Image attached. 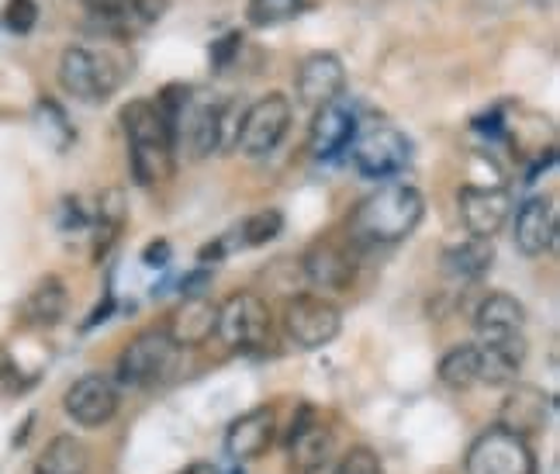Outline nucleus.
<instances>
[{
    "instance_id": "f257e3e1",
    "label": "nucleus",
    "mask_w": 560,
    "mask_h": 474,
    "mask_svg": "<svg viewBox=\"0 0 560 474\" xmlns=\"http://www.w3.org/2000/svg\"><path fill=\"white\" fill-rule=\"evenodd\" d=\"M425 215L422 190L412 184H387L368 194L350 219V235L363 246H395L408 240Z\"/></svg>"
},
{
    "instance_id": "f03ea898",
    "label": "nucleus",
    "mask_w": 560,
    "mask_h": 474,
    "mask_svg": "<svg viewBox=\"0 0 560 474\" xmlns=\"http://www.w3.org/2000/svg\"><path fill=\"white\" fill-rule=\"evenodd\" d=\"M121 128L128 139V163H132V177L142 187L163 184L177 166V149L166 132V122L160 115L156 101L139 97L121 107Z\"/></svg>"
},
{
    "instance_id": "7ed1b4c3",
    "label": "nucleus",
    "mask_w": 560,
    "mask_h": 474,
    "mask_svg": "<svg viewBox=\"0 0 560 474\" xmlns=\"http://www.w3.org/2000/svg\"><path fill=\"white\" fill-rule=\"evenodd\" d=\"M214 336H219L235 354H260L270 339V309L256 291H232L214 319Z\"/></svg>"
},
{
    "instance_id": "20e7f679",
    "label": "nucleus",
    "mask_w": 560,
    "mask_h": 474,
    "mask_svg": "<svg viewBox=\"0 0 560 474\" xmlns=\"http://www.w3.org/2000/svg\"><path fill=\"white\" fill-rule=\"evenodd\" d=\"M180 347L170 339L166 330H142L128 347L118 354L115 374L125 388H156L177 368Z\"/></svg>"
},
{
    "instance_id": "39448f33",
    "label": "nucleus",
    "mask_w": 560,
    "mask_h": 474,
    "mask_svg": "<svg viewBox=\"0 0 560 474\" xmlns=\"http://www.w3.org/2000/svg\"><path fill=\"white\" fill-rule=\"evenodd\" d=\"M59 83L70 97L97 104L118 91L121 70L112 56L94 53L88 46H67L59 56Z\"/></svg>"
},
{
    "instance_id": "423d86ee",
    "label": "nucleus",
    "mask_w": 560,
    "mask_h": 474,
    "mask_svg": "<svg viewBox=\"0 0 560 474\" xmlns=\"http://www.w3.org/2000/svg\"><path fill=\"white\" fill-rule=\"evenodd\" d=\"M350 160L360 177L387 181L412 163V142L395 125H371L350 142Z\"/></svg>"
},
{
    "instance_id": "0eeeda50",
    "label": "nucleus",
    "mask_w": 560,
    "mask_h": 474,
    "mask_svg": "<svg viewBox=\"0 0 560 474\" xmlns=\"http://www.w3.org/2000/svg\"><path fill=\"white\" fill-rule=\"evenodd\" d=\"M342 333V312L322 294H294L284 305V336L294 350H322Z\"/></svg>"
},
{
    "instance_id": "6e6552de",
    "label": "nucleus",
    "mask_w": 560,
    "mask_h": 474,
    "mask_svg": "<svg viewBox=\"0 0 560 474\" xmlns=\"http://www.w3.org/2000/svg\"><path fill=\"white\" fill-rule=\"evenodd\" d=\"M288 128H291V101L284 94H267L246 107L240 128H235V146H240L243 157L264 160L284 142Z\"/></svg>"
},
{
    "instance_id": "1a4fd4ad",
    "label": "nucleus",
    "mask_w": 560,
    "mask_h": 474,
    "mask_svg": "<svg viewBox=\"0 0 560 474\" xmlns=\"http://www.w3.org/2000/svg\"><path fill=\"white\" fill-rule=\"evenodd\" d=\"M467 474H536V454L526 437L491 426L470 443L464 458Z\"/></svg>"
},
{
    "instance_id": "9d476101",
    "label": "nucleus",
    "mask_w": 560,
    "mask_h": 474,
    "mask_svg": "<svg viewBox=\"0 0 560 474\" xmlns=\"http://www.w3.org/2000/svg\"><path fill=\"white\" fill-rule=\"evenodd\" d=\"M118 405H121L118 384L107 374H97V371L77 378L67 388V395H62V408H67V416L83 429L107 426L118 416Z\"/></svg>"
},
{
    "instance_id": "9b49d317",
    "label": "nucleus",
    "mask_w": 560,
    "mask_h": 474,
    "mask_svg": "<svg viewBox=\"0 0 560 474\" xmlns=\"http://www.w3.org/2000/svg\"><path fill=\"white\" fill-rule=\"evenodd\" d=\"M347 91V67L336 53H312L301 59L294 73V94L308 112H322L342 97Z\"/></svg>"
},
{
    "instance_id": "f8f14e48",
    "label": "nucleus",
    "mask_w": 560,
    "mask_h": 474,
    "mask_svg": "<svg viewBox=\"0 0 560 474\" xmlns=\"http://www.w3.org/2000/svg\"><path fill=\"white\" fill-rule=\"evenodd\" d=\"M332 450H336L332 426L322 419L312 405H301L298 419L291 426V437H288L291 467L298 474H318L322 467L332 461Z\"/></svg>"
},
{
    "instance_id": "ddd939ff",
    "label": "nucleus",
    "mask_w": 560,
    "mask_h": 474,
    "mask_svg": "<svg viewBox=\"0 0 560 474\" xmlns=\"http://www.w3.org/2000/svg\"><path fill=\"white\" fill-rule=\"evenodd\" d=\"M515 250L529 261L547 256L557 246V205L547 194H529V198L515 208V226H512Z\"/></svg>"
},
{
    "instance_id": "4468645a",
    "label": "nucleus",
    "mask_w": 560,
    "mask_h": 474,
    "mask_svg": "<svg viewBox=\"0 0 560 474\" xmlns=\"http://www.w3.org/2000/svg\"><path fill=\"white\" fill-rule=\"evenodd\" d=\"M550 413H553V398L544 392V388L515 381V384H509V392L499 405V423L494 426H502L509 433L529 440L536 433H544L550 423Z\"/></svg>"
},
{
    "instance_id": "2eb2a0df",
    "label": "nucleus",
    "mask_w": 560,
    "mask_h": 474,
    "mask_svg": "<svg viewBox=\"0 0 560 474\" xmlns=\"http://www.w3.org/2000/svg\"><path fill=\"white\" fill-rule=\"evenodd\" d=\"M457 208H460V222L474 240H491L499 232L509 215H512V198L502 187H488V184H464L457 194Z\"/></svg>"
},
{
    "instance_id": "dca6fc26",
    "label": "nucleus",
    "mask_w": 560,
    "mask_h": 474,
    "mask_svg": "<svg viewBox=\"0 0 560 474\" xmlns=\"http://www.w3.org/2000/svg\"><path fill=\"white\" fill-rule=\"evenodd\" d=\"M526 330V309L523 301L509 291H491L478 301L474 312V333L481 336V343H502L515 339Z\"/></svg>"
},
{
    "instance_id": "f3484780",
    "label": "nucleus",
    "mask_w": 560,
    "mask_h": 474,
    "mask_svg": "<svg viewBox=\"0 0 560 474\" xmlns=\"http://www.w3.org/2000/svg\"><path fill=\"white\" fill-rule=\"evenodd\" d=\"M301 274H305L308 285H315L322 291H347L357 274L353 253H350V246H342L336 240H322L305 253Z\"/></svg>"
},
{
    "instance_id": "a211bd4d",
    "label": "nucleus",
    "mask_w": 560,
    "mask_h": 474,
    "mask_svg": "<svg viewBox=\"0 0 560 474\" xmlns=\"http://www.w3.org/2000/svg\"><path fill=\"white\" fill-rule=\"evenodd\" d=\"M277 440V413L273 405L249 408L246 416H240L225 433V450L235 461H256L264 458Z\"/></svg>"
},
{
    "instance_id": "6ab92c4d",
    "label": "nucleus",
    "mask_w": 560,
    "mask_h": 474,
    "mask_svg": "<svg viewBox=\"0 0 560 474\" xmlns=\"http://www.w3.org/2000/svg\"><path fill=\"white\" fill-rule=\"evenodd\" d=\"M357 136V118L350 107L329 104L315 112L312 118V132H308V149L315 160H336L339 153H347L350 142Z\"/></svg>"
},
{
    "instance_id": "aec40b11",
    "label": "nucleus",
    "mask_w": 560,
    "mask_h": 474,
    "mask_svg": "<svg viewBox=\"0 0 560 474\" xmlns=\"http://www.w3.org/2000/svg\"><path fill=\"white\" fill-rule=\"evenodd\" d=\"M83 8H88L91 21L101 32L118 38L139 35L156 14L149 8V0H83Z\"/></svg>"
},
{
    "instance_id": "412c9836",
    "label": "nucleus",
    "mask_w": 560,
    "mask_h": 474,
    "mask_svg": "<svg viewBox=\"0 0 560 474\" xmlns=\"http://www.w3.org/2000/svg\"><path fill=\"white\" fill-rule=\"evenodd\" d=\"M67 309H70V291L56 274H49L21 301V322L28 330H52L67 319Z\"/></svg>"
},
{
    "instance_id": "4be33fe9",
    "label": "nucleus",
    "mask_w": 560,
    "mask_h": 474,
    "mask_svg": "<svg viewBox=\"0 0 560 474\" xmlns=\"http://www.w3.org/2000/svg\"><path fill=\"white\" fill-rule=\"evenodd\" d=\"M481 350V381L491 388H509L515 384L526 360V336L502 339V343H478Z\"/></svg>"
},
{
    "instance_id": "5701e85b",
    "label": "nucleus",
    "mask_w": 560,
    "mask_h": 474,
    "mask_svg": "<svg viewBox=\"0 0 560 474\" xmlns=\"http://www.w3.org/2000/svg\"><path fill=\"white\" fill-rule=\"evenodd\" d=\"M491 267H494V246H491V240H474V235H470L467 243L450 246L443 253V261H440L443 277H450V281H464V285L481 281V277Z\"/></svg>"
},
{
    "instance_id": "b1692460",
    "label": "nucleus",
    "mask_w": 560,
    "mask_h": 474,
    "mask_svg": "<svg viewBox=\"0 0 560 474\" xmlns=\"http://www.w3.org/2000/svg\"><path fill=\"white\" fill-rule=\"evenodd\" d=\"M214 319H219V305H211L205 298H194L170 315L166 333L177 347H198V343L214 336Z\"/></svg>"
},
{
    "instance_id": "393cba45",
    "label": "nucleus",
    "mask_w": 560,
    "mask_h": 474,
    "mask_svg": "<svg viewBox=\"0 0 560 474\" xmlns=\"http://www.w3.org/2000/svg\"><path fill=\"white\" fill-rule=\"evenodd\" d=\"M88 471H91V450L73 433L52 437L35 458V474H88Z\"/></svg>"
},
{
    "instance_id": "a878e982",
    "label": "nucleus",
    "mask_w": 560,
    "mask_h": 474,
    "mask_svg": "<svg viewBox=\"0 0 560 474\" xmlns=\"http://www.w3.org/2000/svg\"><path fill=\"white\" fill-rule=\"evenodd\" d=\"M440 381L450 388V392H467L481 381V350L478 343H457L440 357V368H436Z\"/></svg>"
},
{
    "instance_id": "bb28decb",
    "label": "nucleus",
    "mask_w": 560,
    "mask_h": 474,
    "mask_svg": "<svg viewBox=\"0 0 560 474\" xmlns=\"http://www.w3.org/2000/svg\"><path fill=\"white\" fill-rule=\"evenodd\" d=\"M305 0H249L246 4V21L253 28H273V25H288L291 18L301 14Z\"/></svg>"
},
{
    "instance_id": "cd10ccee",
    "label": "nucleus",
    "mask_w": 560,
    "mask_h": 474,
    "mask_svg": "<svg viewBox=\"0 0 560 474\" xmlns=\"http://www.w3.org/2000/svg\"><path fill=\"white\" fill-rule=\"evenodd\" d=\"M280 229H284V215H280L277 208H264V211L249 215V219L240 226V243L243 246H267L277 240Z\"/></svg>"
},
{
    "instance_id": "c85d7f7f",
    "label": "nucleus",
    "mask_w": 560,
    "mask_h": 474,
    "mask_svg": "<svg viewBox=\"0 0 560 474\" xmlns=\"http://www.w3.org/2000/svg\"><path fill=\"white\" fill-rule=\"evenodd\" d=\"M0 25H4V32H11V35H28L38 25V4L35 0H4Z\"/></svg>"
},
{
    "instance_id": "c756f323",
    "label": "nucleus",
    "mask_w": 560,
    "mask_h": 474,
    "mask_svg": "<svg viewBox=\"0 0 560 474\" xmlns=\"http://www.w3.org/2000/svg\"><path fill=\"white\" fill-rule=\"evenodd\" d=\"M332 474H384V467H381V458L374 454L371 447L357 443V447H350L347 454L336 461Z\"/></svg>"
},
{
    "instance_id": "7c9ffc66",
    "label": "nucleus",
    "mask_w": 560,
    "mask_h": 474,
    "mask_svg": "<svg viewBox=\"0 0 560 474\" xmlns=\"http://www.w3.org/2000/svg\"><path fill=\"white\" fill-rule=\"evenodd\" d=\"M240 46H243V35H240V32H229L225 38H219V42H214V46L208 49L211 67H214V70H225L229 62L235 59V49H240Z\"/></svg>"
},
{
    "instance_id": "2f4dec72",
    "label": "nucleus",
    "mask_w": 560,
    "mask_h": 474,
    "mask_svg": "<svg viewBox=\"0 0 560 474\" xmlns=\"http://www.w3.org/2000/svg\"><path fill=\"white\" fill-rule=\"evenodd\" d=\"M142 261L149 264V267H163L166 261H170V243L166 240H160V243H149L145 246V256Z\"/></svg>"
},
{
    "instance_id": "473e14b6",
    "label": "nucleus",
    "mask_w": 560,
    "mask_h": 474,
    "mask_svg": "<svg viewBox=\"0 0 560 474\" xmlns=\"http://www.w3.org/2000/svg\"><path fill=\"white\" fill-rule=\"evenodd\" d=\"M180 474H219V471H214L211 464H205V461H194V464H187Z\"/></svg>"
},
{
    "instance_id": "72a5a7b5",
    "label": "nucleus",
    "mask_w": 560,
    "mask_h": 474,
    "mask_svg": "<svg viewBox=\"0 0 560 474\" xmlns=\"http://www.w3.org/2000/svg\"><path fill=\"white\" fill-rule=\"evenodd\" d=\"M229 474H243V471H240V467H235V471H229Z\"/></svg>"
}]
</instances>
